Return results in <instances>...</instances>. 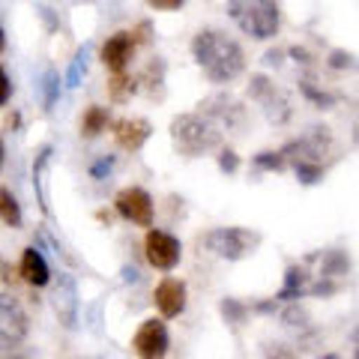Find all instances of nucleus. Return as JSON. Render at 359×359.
Instances as JSON below:
<instances>
[{"instance_id": "1", "label": "nucleus", "mask_w": 359, "mask_h": 359, "mask_svg": "<svg viewBox=\"0 0 359 359\" xmlns=\"http://www.w3.org/2000/svg\"><path fill=\"white\" fill-rule=\"evenodd\" d=\"M192 57L210 84H231L245 72V51L237 39L216 27H204L192 39Z\"/></svg>"}, {"instance_id": "2", "label": "nucleus", "mask_w": 359, "mask_h": 359, "mask_svg": "<svg viewBox=\"0 0 359 359\" xmlns=\"http://www.w3.org/2000/svg\"><path fill=\"white\" fill-rule=\"evenodd\" d=\"M224 13L237 25L243 36L255 42H269L282 30V6H278V0H228Z\"/></svg>"}, {"instance_id": "3", "label": "nucleus", "mask_w": 359, "mask_h": 359, "mask_svg": "<svg viewBox=\"0 0 359 359\" xmlns=\"http://www.w3.org/2000/svg\"><path fill=\"white\" fill-rule=\"evenodd\" d=\"M171 141L186 159H198L222 147V126L207 114H180L171 120Z\"/></svg>"}, {"instance_id": "4", "label": "nucleus", "mask_w": 359, "mask_h": 359, "mask_svg": "<svg viewBox=\"0 0 359 359\" xmlns=\"http://www.w3.org/2000/svg\"><path fill=\"white\" fill-rule=\"evenodd\" d=\"M201 243H204V249L210 255L222 257V261H243L261 243V237L252 233L249 228H212L204 233Z\"/></svg>"}, {"instance_id": "5", "label": "nucleus", "mask_w": 359, "mask_h": 359, "mask_svg": "<svg viewBox=\"0 0 359 359\" xmlns=\"http://www.w3.org/2000/svg\"><path fill=\"white\" fill-rule=\"evenodd\" d=\"M30 320L21 302L9 294H0V351H15L27 339Z\"/></svg>"}, {"instance_id": "6", "label": "nucleus", "mask_w": 359, "mask_h": 359, "mask_svg": "<svg viewBox=\"0 0 359 359\" xmlns=\"http://www.w3.org/2000/svg\"><path fill=\"white\" fill-rule=\"evenodd\" d=\"M249 96L264 108L266 120H269V123H276V126L287 123L290 114H294V111H290L287 96H285L273 81H269L266 75H252V81H249Z\"/></svg>"}, {"instance_id": "7", "label": "nucleus", "mask_w": 359, "mask_h": 359, "mask_svg": "<svg viewBox=\"0 0 359 359\" xmlns=\"http://www.w3.org/2000/svg\"><path fill=\"white\" fill-rule=\"evenodd\" d=\"M144 257H147V264L153 269L168 273V269H174L180 264V257H183V245H180V240L174 237V233L150 228L147 237H144Z\"/></svg>"}, {"instance_id": "8", "label": "nucleus", "mask_w": 359, "mask_h": 359, "mask_svg": "<svg viewBox=\"0 0 359 359\" xmlns=\"http://www.w3.org/2000/svg\"><path fill=\"white\" fill-rule=\"evenodd\" d=\"M114 210H117L126 222L138 224V228H153L156 210H153V198H150L147 189H141V186H126V189H120L117 198H114Z\"/></svg>"}, {"instance_id": "9", "label": "nucleus", "mask_w": 359, "mask_h": 359, "mask_svg": "<svg viewBox=\"0 0 359 359\" xmlns=\"http://www.w3.org/2000/svg\"><path fill=\"white\" fill-rule=\"evenodd\" d=\"M132 347H135V356L138 359H165L168 351H171V335H168V327L162 320H144L138 332L132 339Z\"/></svg>"}, {"instance_id": "10", "label": "nucleus", "mask_w": 359, "mask_h": 359, "mask_svg": "<svg viewBox=\"0 0 359 359\" xmlns=\"http://www.w3.org/2000/svg\"><path fill=\"white\" fill-rule=\"evenodd\" d=\"M186 299H189V290L183 278H162L153 290V306L165 320L180 318L186 311Z\"/></svg>"}, {"instance_id": "11", "label": "nucleus", "mask_w": 359, "mask_h": 359, "mask_svg": "<svg viewBox=\"0 0 359 359\" xmlns=\"http://www.w3.org/2000/svg\"><path fill=\"white\" fill-rule=\"evenodd\" d=\"M135 48H138V45H135L132 33L120 30V33H114V36L105 39L102 51H99V57H102L105 69H108L111 75H120V72L129 69V63H132V57H135Z\"/></svg>"}, {"instance_id": "12", "label": "nucleus", "mask_w": 359, "mask_h": 359, "mask_svg": "<svg viewBox=\"0 0 359 359\" xmlns=\"http://www.w3.org/2000/svg\"><path fill=\"white\" fill-rule=\"evenodd\" d=\"M150 135H153V126L144 117H123L114 123V138L129 153H138L150 141Z\"/></svg>"}, {"instance_id": "13", "label": "nucleus", "mask_w": 359, "mask_h": 359, "mask_svg": "<svg viewBox=\"0 0 359 359\" xmlns=\"http://www.w3.org/2000/svg\"><path fill=\"white\" fill-rule=\"evenodd\" d=\"M210 102L212 105H204L201 102V114H207L212 123H219V126H240L243 123V105L237 102V99H231V96H210Z\"/></svg>"}, {"instance_id": "14", "label": "nucleus", "mask_w": 359, "mask_h": 359, "mask_svg": "<svg viewBox=\"0 0 359 359\" xmlns=\"http://www.w3.org/2000/svg\"><path fill=\"white\" fill-rule=\"evenodd\" d=\"M21 278H25L27 285L33 287H45L51 278V269L48 264H45V257L36 252V249H25V255H21V266H18Z\"/></svg>"}, {"instance_id": "15", "label": "nucleus", "mask_w": 359, "mask_h": 359, "mask_svg": "<svg viewBox=\"0 0 359 359\" xmlns=\"http://www.w3.org/2000/svg\"><path fill=\"white\" fill-rule=\"evenodd\" d=\"M309 294V273H306V266H299V264H290L287 266V273H285V287L278 290V302H294V299H302Z\"/></svg>"}, {"instance_id": "16", "label": "nucleus", "mask_w": 359, "mask_h": 359, "mask_svg": "<svg viewBox=\"0 0 359 359\" xmlns=\"http://www.w3.org/2000/svg\"><path fill=\"white\" fill-rule=\"evenodd\" d=\"M108 126H111V114L102 105H90L84 111V117H81V135L84 138H96V135H102Z\"/></svg>"}, {"instance_id": "17", "label": "nucleus", "mask_w": 359, "mask_h": 359, "mask_svg": "<svg viewBox=\"0 0 359 359\" xmlns=\"http://www.w3.org/2000/svg\"><path fill=\"white\" fill-rule=\"evenodd\" d=\"M299 93L306 96L314 108H320V111H330V108H335V96H332V93H327V90H323V87L314 84V78H311V75L299 78Z\"/></svg>"}, {"instance_id": "18", "label": "nucleus", "mask_w": 359, "mask_h": 359, "mask_svg": "<svg viewBox=\"0 0 359 359\" xmlns=\"http://www.w3.org/2000/svg\"><path fill=\"white\" fill-rule=\"evenodd\" d=\"M347 269H351V257L339 249H332V252L323 255V261H320V278H339L347 273Z\"/></svg>"}, {"instance_id": "19", "label": "nucleus", "mask_w": 359, "mask_h": 359, "mask_svg": "<svg viewBox=\"0 0 359 359\" xmlns=\"http://www.w3.org/2000/svg\"><path fill=\"white\" fill-rule=\"evenodd\" d=\"M0 219H4L9 228H21V207L9 189H0Z\"/></svg>"}, {"instance_id": "20", "label": "nucleus", "mask_w": 359, "mask_h": 359, "mask_svg": "<svg viewBox=\"0 0 359 359\" xmlns=\"http://www.w3.org/2000/svg\"><path fill=\"white\" fill-rule=\"evenodd\" d=\"M252 165L257 168V171H285L287 168V159L282 150H261L257 156H252Z\"/></svg>"}, {"instance_id": "21", "label": "nucleus", "mask_w": 359, "mask_h": 359, "mask_svg": "<svg viewBox=\"0 0 359 359\" xmlns=\"http://www.w3.org/2000/svg\"><path fill=\"white\" fill-rule=\"evenodd\" d=\"M294 174L302 186H314L318 180H323V165L314 159H294Z\"/></svg>"}, {"instance_id": "22", "label": "nucleus", "mask_w": 359, "mask_h": 359, "mask_svg": "<svg viewBox=\"0 0 359 359\" xmlns=\"http://www.w3.org/2000/svg\"><path fill=\"white\" fill-rule=\"evenodd\" d=\"M135 90H138V81H135V78H129L126 72L114 75V78H111V84H108V93H111V99H114V102H126L129 96H135Z\"/></svg>"}, {"instance_id": "23", "label": "nucleus", "mask_w": 359, "mask_h": 359, "mask_svg": "<svg viewBox=\"0 0 359 359\" xmlns=\"http://www.w3.org/2000/svg\"><path fill=\"white\" fill-rule=\"evenodd\" d=\"M222 314H224V320L228 323L240 327V323L249 318V306H243L240 299H222Z\"/></svg>"}, {"instance_id": "24", "label": "nucleus", "mask_w": 359, "mask_h": 359, "mask_svg": "<svg viewBox=\"0 0 359 359\" xmlns=\"http://www.w3.org/2000/svg\"><path fill=\"white\" fill-rule=\"evenodd\" d=\"M219 171L222 174H237L240 171V156H237V150H231V147H222L219 150Z\"/></svg>"}, {"instance_id": "25", "label": "nucleus", "mask_w": 359, "mask_h": 359, "mask_svg": "<svg viewBox=\"0 0 359 359\" xmlns=\"http://www.w3.org/2000/svg\"><path fill=\"white\" fill-rule=\"evenodd\" d=\"M57 93H60V75L57 72H45V108L54 105Z\"/></svg>"}, {"instance_id": "26", "label": "nucleus", "mask_w": 359, "mask_h": 359, "mask_svg": "<svg viewBox=\"0 0 359 359\" xmlns=\"http://www.w3.org/2000/svg\"><path fill=\"white\" fill-rule=\"evenodd\" d=\"M327 66H330V69H353V57H351V54H347V51H341V48H335V51H330V60H327Z\"/></svg>"}, {"instance_id": "27", "label": "nucleus", "mask_w": 359, "mask_h": 359, "mask_svg": "<svg viewBox=\"0 0 359 359\" xmlns=\"http://www.w3.org/2000/svg\"><path fill=\"white\" fill-rule=\"evenodd\" d=\"M87 69V63H84V51H78L75 54V60L69 66V75H66V81H69V87H78V81H81V72Z\"/></svg>"}, {"instance_id": "28", "label": "nucleus", "mask_w": 359, "mask_h": 359, "mask_svg": "<svg viewBox=\"0 0 359 359\" xmlns=\"http://www.w3.org/2000/svg\"><path fill=\"white\" fill-rule=\"evenodd\" d=\"M264 359H299V356L290 351V347H285V344H266Z\"/></svg>"}, {"instance_id": "29", "label": "nucleus", "mask_w": 359, "mask_h": 359, "mask_svg": "<svg viewBox=\"0 0 359 359\" xmlns=\"http://www.w3.org/2000/svg\"><path fill=\"white\" fill-rule=\"evenodd\" d=\"M290 60H297V63H302V66H311L314 63V57H311V51L309 48H302V45H290V48L285 51Z\"/></svg>"}, {"instance_id": "30", "label": "nucleus", "mask_w": 359, "mask_h": 359, "mask_svg": "<svg viewBox=\"0 0 359 359\" xmlns=\"http://www.w3.org/2000/svg\"><path fill=\"white\" fill-rule=\"evenodd\" d=\"M9 96H13V81H9L6 69L0 66V108H4V105L9 102Z\"/></svg>"}, {"instance_id": "31", "label": "nucleus", "mask_w": 359, "mask_h": 359, "mask_svg": "<svg viewBox=\"0 0 359 359\" xmlns=\"http://www.w3.org/2000/svg\"><path fill=\"white\" fill-rule=\"evenodd\" d=\"M186 0H147L150 9H159V13H174V9H180Z\"/></svg>"}, {"instance_id": "32", "label": "nucleus", "mask_w": 359, "mask_h": 359, "mask_svg": "<svg viewBox=\"0 0 359 359\" xmlns=\"http://www.w3.org/2000/svg\"><path fill=\"white\" fill-rule=\"evenodd\" d=\"M150 36H153V27H150V21H141V25L132 30V39H135V45H144V42H150Z\"/></svg>"}, {"instance_id": "33", "label": "nucleus", "mask_w": 359, "mask_h": 359, "mask_svg": "<svg viewBox=\"0 0 359 359\" xmlns=\"http://www.w3.org/2000/svg\"><path fill=\"white\" fill-rule=\"evenodd\" d=\"M264 63H266V66H282V63H285V51H278V48L266 51V54H264Z\"/></svg>"}, {"instance_id": "34", "label": "nucleus", "mask_w": 359, "mask_h": 359, "mask_svg": "<svg viewBox=\"0 0 359 359\" xmlns=\"http://www.w3.org/2000/svg\"><path fill=\"white\" fill-rule=\"evenodd\" d=\"M111 165H114V159H102L99 165H93V177H102L105 171H111Z\"/></svg>"}, {"instance_id": "35", "label": "nucleus", "mask_w": 359, "mask_h": 359, "mask_svg": "<svg viewBox=\"0 0 359 359\" xmlns=\"http://www.w3.org/2000/svg\"><path fill=\"white\" fill-rule=\"evenodd\" d=\"M4 48H6V33H4V27H0V54H4Z\"/></svg>"}, {"instance_id": "36", "label": "nucleus", "mask_w": 359, "mask_h": 359, "mask_svg": "<svg viewBox=\"0 0 359 359\" xmlns=\"http://www.w3.org/2000/svg\"><path fill=\"white\" fill-rule=\"evenodd\" d=\"M4 156H6L4 153V141H0V168H4Z\"/></svg>"}, {"instance_id": "37", "label": "nucleus", "mask_w": 359, "mask_h": 359, "mask_svg": "<svg viewBox=\"0 0 359 359\" xmlns=\"http://www.w3.org/2000/svg\"><path fill=\"white\" fill-rule=\"evenodd\" d=\"M320 359H341L339 353H327V356H320Z\"/></svg>"}, {"instance_id": "38", "label": "nucleus", "mask_w": 359, "mask_h": 359, "mask_svg": "<svg viewBox=\"0 0 359 359\" xmlns=\"http://www.w3.org/2000/svg\"><path fill=\"white\" fill-rule=\"evenodd\" d=\"M353 359H359V344H356V351H353Z\"/></svg>"}]
</instances>
